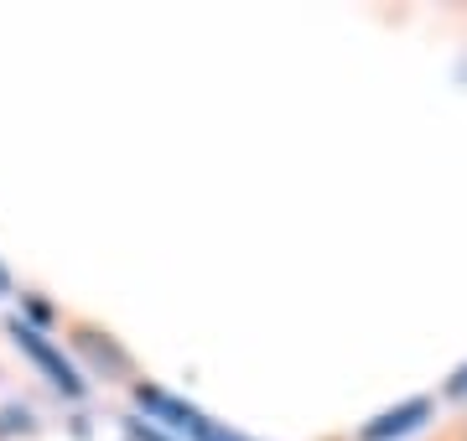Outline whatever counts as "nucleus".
<instances>
[{
	"mask_svg": "<svg viewBox=\"0 0 467 441\" xmlns=\"http://www.w3.org/2000/svg\"><path fill=\"white\" fill-rule=\"evenodd\" d=\"M130 436H135V441H167L161 431H150V426H140V421H130Z\"/></svg>",
	"mask_w": 467,
	"mask_h": 441,
	"instance_id": "obj_6",
	"label": "nucleus"
},
{
	"mask_svg": "<svg viewBox=\"0 0 467 441\" xmlns=\"http://www.w3.org/2000/svg\"><path fill=\"white\" fill-rule=\"evenodd\" d=\"M447 400H467V364H462V369H451V379H447Z\"/></svg>",
	"mask_w": 467,
	"mask_h": 441,
	"instance_id": "obj_5",
	"label": "nucleus"
},
{
	"mask_svg": "<svg viewBox=\"0 0 467 441\" xmlns=\"http://www.w3.org/2000/svg\"><path fill=\"white\" fill-rule=\"evenodd\" d=\"M5 327H11V338H16L21 354L32 358V364H36L42 374H47V385H52V390H63L67 400H78V395H84V374H78L73 364H67V354L47 338V333H36V327H32V323H21V317H11Z\"/></svg>",
	"mask_w": 467,
	"mask_h": 441,
	"instance_id": "obj_1",
	"label": "nucleus"
},
{
	"mask_svg": "<svg viewBox=\"0 0 467 441\" xmlns=\"http://www.w3.org/2000/svg\"><path fill=\"white\" fill-rule=\"evenodd\" d=\"M5 286H11V281H5V271H0V291H5Z\"/></svg>",
	"mask_w": 467,
	"mask_h": 441,
	"instance_id": "obj_7",
	"label": "nucleus"
},
{
	"mask_svg": "<svg viewBox=\"0 0 467 441\" xmlns=\"http://www.w3.org/2000/svg\"><path fill=\"white\" fill-rule=\"evenodd\" d=\"M135 405L146 410V415H156V421H167V426H177V431H187V436H192V426L202 421L198 405H187V400H177V395H167V390H156V385H135Z\"/></svg>",
	"mask_w": 467,
	"mask_h": 441,
	"instance_id": "obj_3",
	"label": "nucleus"
},
{
	"mask_svg": "<svg viewBox=\"0 0 467 441\" xmlns=\"http://www.w3.org/2000/svg\"><path fill=\"white\" fill-rule=\"evenodd\" d=\"M431 421V400L426 395H416V400H405V405L384 410V415H374V421L358 431V441H395V436H410L416 426Z\"/></svg>",
	"mask_w": 467,
	"mask_h": 441,
	"instance_id": "obj_2",
	"label": "nucleus"
},
{
	"mask_svg": "<svg viewBox=\"0 0 467 441\" xmlns=\"http://www.w3.org/2000/svg\"><path fill=\"white\" fill-rule=\"evenodd\" d=\"M78 354L94 358V369H109V374H130V354L125 348H115V338L109 333H94V327H78Z\"/></svg>",
	"mask_w": 467,
	"mask_h": 441,
	"instance_id": "obj_4",
	"label": "nucleus"
}]
</instances>
